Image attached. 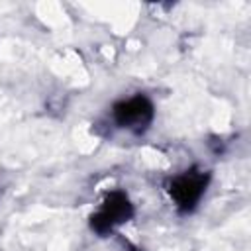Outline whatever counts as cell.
I'll return each instance as SVG.
<instances>
[{"label": "cell", "mask_w": 251, "mask_h": 251, "mask_svg": "<svg viewBox=\"0 0 251 251\" xmlns=\"http://www.w3.org/2000/svg\"><path fill=\"white\" fill-rule=\"evenodd\" d=\"M210 178V171L202 169L200 165H190L188 169L169 176L165 182V190L180 214H190L204 198Z\"/></svg>", "instance_id": "6da1fadb"}, {"label": "cell", "mask_w": 251, "mask_h": 251, "mask_svg": "<svg viewBox=\"0 0 251 251\" xmlns=\"http://www.w3.org/2000/svg\"><path fill=\"white\" fill-rule=\"evenodd\" d=\"M133 216H135V208L127 192L122 188H112L102 196L98 208L90 214L88 224L96 235L106 237L114 233L120 226L127 224Z\"/></svg>", "instance_id": "7a4b0ae2"}, {"label": "cell", "mask_w": 251, "mask_h": 251, "mask_svg": "<svg viewBox=\"0 0 251 251\" xmlns=\"http://www.w3.org/2000/svg\"><path fill=\"white\" fill-rule=\"evenodd\" d=\"M129 251H137V249H133V247H131V249H129Z\"/></svg>", "instance_id": "277c9868"}, {"label": "cell", "mask_w": 251, "mask_h": 251, "mask_svg": "<svg viewBox=\"0 0 251 251\" xmlns=\"http://www.w3.org/2000/svg\"><path fill=\"white\" fill-rule=\"evenodd\" d=\"M110 118L116 127L126 129L133 135H141L151 127L155 120V106L149 96L137 92L133 96L118 100L110 110Z\"/></svg>", "instance_id": "3957f363"}]
</instances>
